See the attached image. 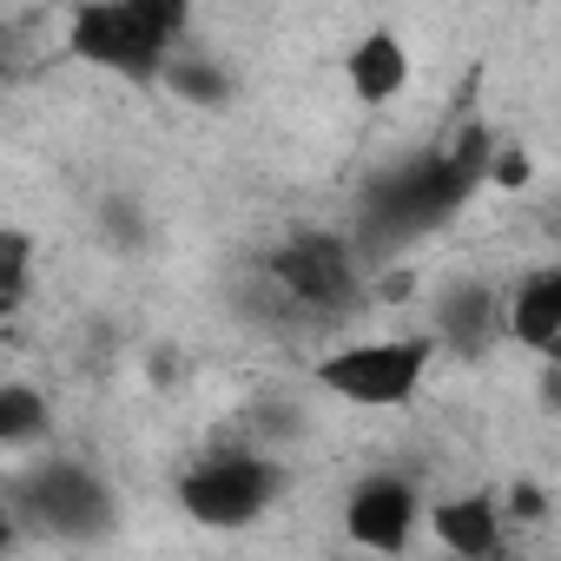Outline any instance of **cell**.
I'll use <instances>...</instances> for the list:
<instances>
[{
    "instance_id": "obj_5",
    "label": "cell",
    "mask_w": 561,
    "mask_h": 561,
    "mask_svg": "<svg viewBox=\"0 0 561 561\" xmlns=\"http://www.w3.org/2000/svg\"><path fill=\"white\" fill-rule=\"evenodd\" d=\"M8 508L21 515V528L80 548L113 528V482L80 456H34L27 469H14Z\"/></svg>"
},
{
    "instance_id": "obj_11",
    "label": "cell",
    "mask_w": 561,
    "mask_h": 561,
    "mask_svg": "<svg viewBox=\"0 0 561 561\" xmlns=\"http://www.w3.org/2000/svg\"><path fill=\"white\" fill-rule=\"evenodd\" d=\"M554 337H561V257L522 271L515 285H508V344H522V351L541 357Z\"/></svg>"
},
{
    "instance_id": "obj_1",
    "label": "cell",
    "mask_w": 561,
    "mask_h": 561,
    "mask_svg": "<svg viewBox=\"0 0 561 561\" xmlns=\"http://www.w3.org/2000/svg\"><path fill=\"white\" fill-rule=\"evenodd\" d=\"M370 251L357 231H291L251 264V318L271 331H337L370 298Z\"/></svg>"
},
{
    "instance_id": "obj_2",
    "label": "cell",
    "mask_w": 561,
    "mask_h": 561,
    "mask_svg": "<svg viewBox=\"0 0 561 561\" xmlns=\"http://www.w3.org/2000/svg\"><path fill=\"white\" fill-rule=\"evenodd\" d=\"M495 146L489 126H462L449 146L436 152H416L390 172H377L364 185V205H357V244L370 251V264L423 231H443L482 185H489V165H495Z\"/></svg>"
},
{
    "instance_id": "obj_4",
    "label": "cell",
    "mask_w": 561,
    "mask_h": 561,
    "mask_svg": "<svg viewBox=\"0 0 561 561\" xmlns=\"http://www.w3.org/2000/svg\"><path fill=\"white\" fill-rule=\"evenodd\" d=\"M285 489H291L285 456L264 449V443H238V449H205V456H192V462L179 469V482H172V502L185 508V522L231 535V528L264 522L277 502H285Z\"/></svg>"
},
{
    "instance_id": "obj_17",
    "label": "cell",
    "mask_w": 561,
    "mask_h": 561,
    "mask_svg": "<svg viewBox=\"0 0 561 561\" xmlns=\"http://www.w3.org/2000/svg\"><path fill=\"white\" fill-rule=\"evenodd\" d=\"M541 364H561V337H554V344H548V351H541Z\"/></svg>"
},
{
    "instance_id": "obj_13",
    "label": "cell",
    "mask_w": 561,
    "mask_h": 561,
    "mask_svg": "<svg viewBox=\"0 0 561 561\" xmlns=\"http://www.w3.org/2000/svg\"><path fill=\"white\" fill-rule=\"evenodd\" d=\"M172 100H185V106H231V73L218 67V60H205V54H179L172 67H165V80H159Z\"/></svg>"
},
{
    "instance_id": "obj_12",
    "label": "cell",
    "mask_w": 561,
    "mask_h": 561,
    "mask_svg": "<svg viewBox=\"0 0 561 561\" xmlns=\"http://www.w3.org/2000/svg\"><path fill=\"white\" fill-rule=\"evenodd\" d=\"M47 436H54V403L27 377L0 383V449H8V456H34V449H47Z\"/></svg>"
},
{
    "instance_id": "obj_3",
    "label": "cell",
    "mask_w": 561,
    "mask_h": 561,
    "mask_svg": "<svg viewBox=\"0 0 561 561\" xmlns=\"http://www.w3.org/2000/svg\"><path fill=\"white\" fill-rule=\"evenodd\" d=\"M198 0H80L67 14V54L93 73L159 87L165 67L185 54Z\"/></svg>"
},
{
    "instance_id": "obj_14",
    "label": "cell",
    "mask_w": 561,
    "mask_h": 561,
    "mask_svg": "<svg viewBox=\"0 0 561 561\" xmlns=\"http://www.w3.org/2000/svg\"><path fill=\"white\" fill-rule=\"evenodd\" d=\"M27 298H34V231L8 225L0 231V311L21 318Z\"/></svg>"
},
{
    "instance_id": "obj_8",
    "label": "cell",
    "mask_w": 561,
    "mask_h": 561,
    "mask_svg": "<svg viewBox=\"0 0 561 561\" xmlns=\"http://www.w3.org/2000/svg\"><path fill=\"white\" fill-rule=\"evenodd\" d=\"M430 337L462 364L489 357L495 344H508V291L489 277H449L430 298Z\"/></svg>"
},
{
    "instance_id": "obj_16",
    "label": "cell",
    "mask_w": 561,
    "mask_h": 561,
    "mask_svg": "<svg viewBox=\"0 0 561 561\" xmlns=\"http://www.w3.org/2000/svg\"><path fill=\"white\" fill-rule=\"evenodd\" d=\"M541 410L561 416V364H541Z\"/></svg>"
},
{
    "instance_id": "obj_15",
    "label": "cell",
    "mask_w": 561,
    "mask_h": 561,
    "mask_svg": "<svg viewBox=\"0 0 561 561\" xmlns=\"http://www.w3.org/2000/svg\"><path fill=\"white\" fill-rule=\"evenodd\" d=\"M502 502H508V522H515V528L548 522V489H541V482H508V489H502Z\"/></svg>"
},
{
    "instance_id": "obj_10",
    "label": "cell",
    "mask_w": 561,
    "mask_h": 561,
    "mask_svg": "<svg viewBox=\"0 0 561 561\" xmlns=\"http://www.w3.org/2000/svg\"><path fill=\"white\" fill-rule=\"evenodd\" d=\"M410 80H416V60H410V47H403V34L397 27H370V34H357L351 41V54H344V87H351V100L357 106H397L403 93H410Z\"/></svg>"
},
{
    "instance_id": "obj_9",
    "label": "cell",
    "mask_w": 561,
    "mask_h": 561,
    "mask_svg": "<svg viewBox=\"0 0 561 561\" xmlns=\"http://www.w3.org/2000/svg\"><path fill=\"white\" fill-rule=\"evenodd\" d=\"M508 502L495 489H456V495H436L430 502V535L436 548L462 554V561H495L508 548Z\"/></svg>"
},
{
    "instance_id": "obj_6",
    "label": "cell",
    "mask_w": 561,
    "mask_h": 561,
    "mask_svg": "<svg viewBox=\"0 0 561 561\" xmlns=\"http://www.w3.org/2000/svg\"><path fill=\"white\" fill-rule=\"evenodd\" d=\"M436 337L430 331H403V337H357V344H337L311 364V383L351 410H403L423 383H430V364H436Z\"/></svg>"
},
{
    "instance_id": "obj_7",
    "label": "cell",
    "mask_w": 561,
    "mask_h": 561,
    "mask_svg": "<svg viewBox=\"0 0 561 561\" xmlns=\"http://www.w3.org/2000/svg\"><path fill=\"white\" fill-rule=\"evenodd\" d=\"M423 522H430V502L403 469H370L344 495V535L364 554H410Z\"/></svg>"
}]
</instances>
